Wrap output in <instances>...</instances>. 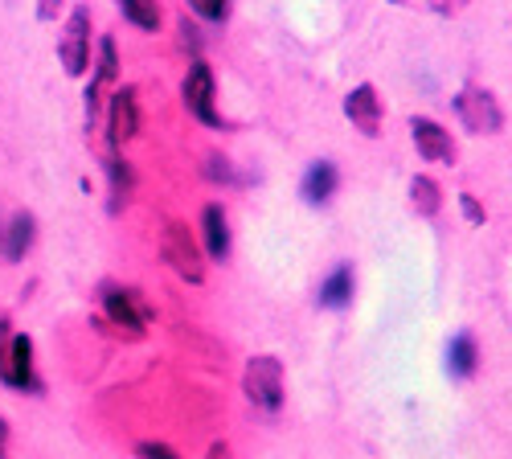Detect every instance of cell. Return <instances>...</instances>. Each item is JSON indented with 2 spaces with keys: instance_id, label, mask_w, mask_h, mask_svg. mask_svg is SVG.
<instances>
[{
  "instance_id": "obj_9",
  "label": "cell",
  "mask_w": 512,
  "mask_h": 459,
  "mask_svg": "<svg viewBox=\"0 0 512 459\" xmlns=\"http://www.w3.org/2000/svg\"><path fill=\"white\" fill-rule=\"evenodd\" d=\"M345 115L353 119V128L361 132V136H381V99H377V91L369 87V82H361L357 91H349V99H345Z\"/></svg>"
},
{
  "instance_id": "obj_1",
  "label": "cell",
  "mask_w": 512,
  "mask_h": 459,
  "mask_svg": "<svg viewBox=\"0 0 512 459\" xmlns=\"http://www.w3.org/2000/svg\"><path fill=\"white\" fill-rule=\"evenodd\" d=\"M160 255H164V263L173 267L181 279H189V283H201V279H205L201 250H197V242L189 238V230H185L181 222H168V226H164V238H160Z\"/></svg>"
},
{
  "instance_id": "obj_18",
  "label": "cell",
  "mask_w": 512,
  "mask_h": 459,
  "mask_svg": "<svg viewBox=\"0 0 512 459\" xmlns=\"http://www.w3.org/2000/svg\"><path fill=\"white\" fill-rule=\"evenodd\" d=\"M410 197H414V210L418 214H426V218L439 214V185L431 177H414L410 181Z\"/></svg>"
},
{
  "instance_id": "obj_17",
  "label": "cell",
  "mask_w": 512,
  "mask_h": 459,
  "mask_svg": "<svg viewBox=\"0 0 512 459\" xmlns=\"http://www.w3.org/2000/svg\"><path fill=\"white\" fill-rule=\"evenodd\" d=\"M119 9L136 29H156L160 25V5L156 0H119Z\"/></svg>"
},
{
  "instance_id": "obj_19",
  "label": "cell",
  "mask_w": 512,
  "mask_h": 459,
  "mask_svg": "<svg viewBox=\"0 0 512 459\" xmlns=\"http://www.w3.org/2000/svg\"><path fill=\"white\" fill-rule=\"evenodd\" d=\"M107 173H111L115 205H119V201H127V193H132V169H127V160H107Z\"/></svg>"
},
{
  "instance_id": "obj_20",
  "label": "cell",
  "mask_w": 512,
  "mask_h": 459,
  "mask_svg": "<svg viewBox=\"0 0 512 459\" xmlns=\"http://www.w3.org/2000/svg\"><path fill=\"white\" fill-rule=\"evenodd\" d=\"M189 9H193V13H201L205 21H226L230 0H189Z\"/></svg>"
},
{
  "instance_id": "obj_22",
  "label": "cell",
  "mask_w": 512,
  "mask_h": 459,
  "mask_svg": "<svg viewBox=\"0 0 512 459\" xmlns=\"http://www.w3.org/2000/svg\"><path fill=\"white\" fill-rule=\"evenodd\" d=\"M9 341H13V320H9L5 308H0V361H5V353H9Z\"/></svg>"
},
{
  "instance_id": "obj_21",
  "label": "cell",
  "mask_w": 512,
  "mask_h": 459,
  "mask_svg": "<svg viewBox=\"0 0 512 459\" xmlns=\"http://www.w3.org/2000/svg\"><path fill=\"white\" fill-rule=\"evenodd\" d=\"M140 459H181V455L164 443H140Z\"/></svg>"
},
{
  "instance_id": "obj_11",
  "label": "cell",
  "mask_w": 512,
  "mask_h": 459,
  "mask_svg": "<svg viewBox=\"0 0 512 459\" xmlns=\"http://www.w3.org/2000/svg\"><path fill=\"white\" fill-rule=\"evenodd\" d=\"M201 226H205V250L213 259H226L230 255V226H226L222 205H205Z\"/></svg>"
},
{
  "instance_id": "obj_14",
  "label": "cell",
  "mask_w": 512,
  "mask_h": 459,
  "mask_svg": "<svg viewBox=\"0 0 512 459\" xmlns=\"http://www.w3.org/2000/svg\"><path fill=\"white\" fill-rule=\"evenodd\" d=\"M332 193H336V169H332L328 160L312 164V169H308V177H304V197H308L312 205H324Z\"/></svg>"
},
{
  "instance_id": "obj_6",
  "label": "cell",
  "mask_w": 512,
  "mask_h": 459,
  "mask_svg": "<svg viewBox=\"0 0 512 459\" xmlns=\"http://www.w3.org/2000/svg\"><path fill=\"white\" fill-rule=\"evenodd\" d=\"M103 304H107V316H111V324H119V328L127 332V337H144V324H148V308H144V300L136 296V291H123V287H107Z\"/></svg>"
},
{
  "instance_id": "obj_2",
  "label": "cell",
  "mask_w": 512,
  "mask_h": 459,
  "mask_svg": "<svg viewBox=\"0 0 512 459\" xmlns=\"http://www.w3.org/2000/svg\"><path fill=\"white\" fill-rule=\"evenodd\" d=\"M242 390L254 406L263 410H279L283 406V365L275 357H254L246 365V378H242Z\"/></svg>"
},
{
  "instance_id": "obj_12",
  "label": "cell",
  "mask_w": 512,
  "mask_h": 459,
  "mask_svg": "<svg viewBox=\"0 0 512 459\" xmlns=\"http://www.w3.org/2000/svg\"><path fill=\"white\" fill-rule=\"evenodd\" d=\"M33 230H37V222H33V214H13V222H9V230H5V238H0V250H5V259H25V250L33 246Z\"/></svg>"
},
{
  "instance_id": "obj_5",
  "label": "cell",
  "mask_w": 512,
  "mask_h": 459,
  "mask_svg": "<svg viewBox=\"0 0 512 459\" xmlns=\"http://www.w3.org/2000/svg\"><path fill=\"white\" fill-rule=\"evenodd\" d=\"M91 58V13L87 9H74L62 33V66L66 74H82Z\"/></svg>"
},
{
  "instance_id": "obj_16",
  "label": "cell",
  "mask_w": 512,
  "mask_h": 459,
  "mask_svg": "<svg viewBox=\"0 0 512 459\" xmlns=\"http://www.w3.org/2000/svg\"><path fill=\"white\" fill-rule=\"evenodd\" d=\"M353 300V267H336L328 283L320 287V304L324 308H345Z\"/></svg>"
},
{
  "instance_id": "obj_15",
  "label": "cell",
  "mask_w": 512,
  "mask_h": 459,
  "mask_svg": "<svg viewBox=\"0 0 512 459\" xmlns=\"http://www.w3.org/2000/svg\"><path fill=\"white\" fill-rule=\"evenodd\" d=\"M476 341L467 337V332H459V337L447 345V369L455 373V378H472L476 373Z\"/></svg>"
},
{
  "instance_id": "obj_4",
  "label": "cell",
  "mask_w": 512,
  "mask_h": 459,
  "mask_svg": "<svg viewBox=\"0 0 512 459\" xmlns=\"http://www.w3.org/2000/svg\"><path fill=\"white\" fill-rule=\"evenodd\" d=\"M181 99H185L189 115H197L201 123H209V128H218V123H222V115L213 111V70H209L201 58H197V62L189 66V74H185Z\"/></svg>"
},
{
  "instance_id": "obj_3",
  "label": "cell",
  "mask_w": 512,
  "mask_h": 459,
  "mask_svg": "<svg viewBox=\"0 0 512 459\" xmlns=\"http://www.w3.org/2000/svg\"><path fill=\"white\" fill-rule=\"evenodd\" d=\"M455 111H459V119H463V128L476 132V136H492V132L504 128L500 103H496L488 91H480V87H467V91L455 99Z\"/></svg>"
},
{
  "instance_id": "obj_23",
  "label": "cell",
  "mask_w": 512,
  "mask_h": 459,
  "mask_svg": "<svg viewBox=\"0 0 512 459\" xmlns=\"http://www.w3.org/2000/svg\"><path fill=\"white\" fill-rule=\"evenodd\" d=\"M459 201H463V214H467V222H484V210H480V201H476L472 193H463Z\"/></svg>"
},
{
  "instance_id": "obj_8",
  "label": "cell",
  "mask_w": 512,
  "mask_h": 459,
  "mask_svg": "<svg viewBox=\"0 0 512 459\" xmlns=\"http://www.w3.org/2000/svg\"><path fill=\"white\" fill-rule=\"evenodd\" d=\"M107 132H111V144H127L136 132H140V103H136V91L123 87L111 95V107H107Z\"/></svg>"
},
{
  "instance_id": "obj_24",
  "label": "cell",
  "mask_w": 512,
  "mask_h": 459,
  "mask_svg": "<svg viewBox=\"0 0 512 459\" xmlns=\"http://www.w3.org/2000/svg\"><path fill=\"white\" fill-rule=\"evenodd\" d=\"M58 9H62V0H41V5H37L41 21H54V17H58Z\"/></svg>"
},
{
  "instance_id": "obj_10",
  "label": "cell",
  "mask_w": 512,
  "mask_h": 459,
  "mask_svg": "<svg viewBox=\"0 0 512 459\" xmlns=\"http://www.w3.org/2000/svg\"><path fill=\"white\" fill-rule=\"evenodd\" d=\"M410 132H414V144L426 160H439V164H455V144H451V132H443L435 119H410Z\"/></svg>"
},
{
  "instance_id": "obj_25",
  "label": "cell",
  "mask_w": 512,
  "mask_h": 459,
  "mask_svg": "<svg viewBox=\"0 0 512 459\" xmlns=\"http://www.w3.org/2000/svg\"><path fill=\"white\" fill-rule=\"evenodd\" d=\"M5 451H9V427H5V419H0V459H5Z\"/></svg>"
},
{
  "instance_id": "obj_7",
  "label": "cell",
  "mask_w": 512,
  "mask_h": 459,
  "mask_svg": "<svg viewBox=\"0 0 512 459\" xmlns=\"http://www.w3.org/2000/svg\"><path fill=\"white\" fill-rule=\"evenodd\" d=\"M0 382L13 386V390H37V378H33V341L13 332L9 341V353L0 361Z\"/></svg>"
},
{
  "instance_id": "obj_13",
  "label": "cell",
  "mask_w": 512,
  "mask_h": 459,
  "mask_svg": "<svg viewBox=\"0 0 512 459\" xmlns=\"http://www.w3.org/2000/svg\"><path fill=\"white\" fill-rule=\"evenodd\" d=\"M107 82H115V41L103 37V46H99V70H95V82H91V91H87V115L95 119L99 115V95Z\"/></svg>"
},
{
  "instance_id": "obj_26",
  "label": "cell",
  "mask_w": 512,
  "mask_h": 459,
  "mask_svg": "<svg viewBox=\"0 0 512 459\" xmlns=\"http://www.w3.org/2000/svg\"><path fill=\"white\" fill-rule=\"evenodd\" d=\"M226 455H230V451H226V443H218V447L209 451V459H226Z\"/></svg>"
}]
</instances>
